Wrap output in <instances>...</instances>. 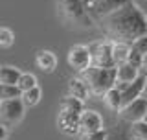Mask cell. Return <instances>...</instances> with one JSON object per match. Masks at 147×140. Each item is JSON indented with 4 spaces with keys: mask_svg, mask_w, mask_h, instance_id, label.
Instances as JSON below:
<instances>
[{
    "mask_svg": "<svg viewBox=\"0 0 147 140\" xmlns=\"http://www.w3.org/2000/svg\"><path fill=\"white\" fill-rule=\"evenodd\" d=\"M61 109L74 111V113H83V101L74 98V96H66L61 100Z\"/></svg>",
    "mask_w": 147,
    "mask_h": 140,
    "instance_id": "obj_21",
    "label": "cell"
},
{
    "mask_svg": "<svg viewBox=\"0 0 147 140\" xmlns=\"http://www.w3.org/2000/svg\"><path fill=\"white\" fill-rule=\"evenodd\" d=\"M140 76V70L136 67H132L131 63H123L116 67V81H123V83H131Z\"/></svg>",
    "mask_w": 147,
    "mask_h": 140,
    "instance_id": "obj_14",
    "label": "cell"
},
{
    "mask_svg": "<svg viewBox=\"0 0 147 140\" xmlns=\"http://www.w3.org/2000/svg\"><path fill=\"white\" fill-rule=\"evenodd\" d=\"M79 116L81 113H74V111L61 109L57 116V125L64 135H77L79 133Z\"/></svg>",
    "mask_w": 147,
    "mask_h": 140,
    "instance_id": "obj_9",
    "label": "cell"
},
{
    "mask_svg": "<svg viewBox=\"0 0 147 140\" xmlns=\"http://www.w3.org/2000/svg\"><path fill=\"white\" fill-rule=\"evenodd\" d=\"M40 88L39 87H33V88H28V90H24L20 94V100L22 103H24V107H33L40 101Z\"/></svg>",
    "mask_w": 147,
    "mask_h": 140,
    "instance_id": "obj_19",
    "label": "cell"
},
{
    "mask_svg": "<svg viewBox=\"0 0 147 140\" xmlns=\"http://www.w3.org/2000/svg\"><path fill=\"white\" fill-rule=\"evenodd\" d=\"M6 135H7V129L4 127L2 124H0V140H4V138H6Z\"/></svg>",
    "mask_w": 147,
    "mask_h": 140,
    "instance_id": "obj_29",
    "label": "cell"
},
{
    "mask_svg": "<svg viewBox=\"0 0 147 140\" xmlns=\"http://www.w3.org/2000/svg\"><path fill=\"white\" fill-rule=\"evenodd\" d=\"M131 135L134 140H144L147 138V124L144 120H138V122L131 124Z\"/></svg>",
    "mask_w": 147,
    "mask_h": 140,
    "instance_id": "obj_22",
    "label": "cell"
},
{
    "mask_svg": "<svg viewBox=\"0 0 147 140\" xmlns=\"http://www.w3.org/2000/svg\"><path fill=\"white\" fill-rule=\"evenodd\" d=\"M22 90L18 85H7V83H0V101L2 100H13V98H20Z\"/></svg>",
    "mask_w": 147,
    "mask_h": 140,
    "instance_id": "obj_20",
    "label": "cell"
},
{
    "mask_svg": "<svg viewBox=\"0 0 147 140\" xmlns=\"http://www.w3.org/2000/svg\"><path fill=\"white\" fill-rule=\"evenodd\" d=\"M103 101L110 111H116L118 113V111L121 109V92H119L116 87L109 88V90L103 94Z\"/></svg>",
    "mask_w": 147,
    "mask_h": 140,
    "instance_id": "obj_17",
    "label": "cell"
},
{
    "mask_svg": "<svg viewBox=\"0 0 147 140\" xmlns=\"http://www.w3.org/2000/svg\"><path fill=\"white\" fill-rule=\"evenodd\" d=\"M131 48L136 50V52L142 54V55L147 54V33H145V35H140L138 39L132 41V43H131Z\"/></svg>",
    "mask_w": 147,
    "mask_h": 140,
    "instance_id": "obj_25",
    "label": "cell"
},
{
    "mask_svg": "<svg viewBox=\"0 0 147 140\" xmlns=\"http://www.w3.org/2000/svg\"><path fill=\"white\" fill-rule=\"evenodd\" d=\"M17 85H18V88H20L22 92H24V90H28V88L37 87V77L33 76V74H30V72H24V74H20Z\"/></svg>",
    "mask_w": 147,
    "mask_h": 140,
    "instance_id": "obj_23",
    "label": "cell"
},
{
    "mask_svg": "<svg viewBox=\"0 0 147 140\" xmlns=\"http://www.w3.org/2000/svg\"><path fill=\"white\" fill-rule=\"evenodd\" d=\"M118 113L121 116V120H125L129 124L138 122V120H144V116L147 113V98L140 96V98H136V100L129 101V103L123 105Z\"/></svg>",
    "mask_w": 147,
    "mask_h": 140,
    "instance_id": "obj_7",
    "label": "cell"
},
{
    "mask_svg": "<svg viewBox=\"0 0 147 140\" xmlns=\"http://www.w3.org/2000/svg\"><path fill=\"white\" fill-rule=\"evenodd\" d=\"M68 65H70L76 72H85L86 68H90L92 59H90L88 46H83V44L72 46L70 52H68Z\"/></svg>",
    "mask_w": 147,
    "mask_h": 140,
    "instance_id": "obj_8",
    "label": "cell"
},
{
    "mask_svg": "<svg viewBox=\"0 0 147 140\" xmlns=\"http://www.w3.org/2000/svg\"><path fill=\"white\" fill-rule=\"evenodd\" d=\"M103 129V118L96 111H83L79 116V133H92Z\"/></svg>",
    "mask_w": 147,
    "mask_h": 140,
    "instance_id": "obj_10",
    "label": "cell"
},
{
    "mask_svg": "<svg viewBox=\"0 0 147 140\" xmlns=\"http://www.w3.org/2000/svg\"><path fill=\"white\" fill-rule=\"evenodd\" d=\"M107 140H134V138L131 135V127H127L125 120H121L110 131H107Z\"/></svg>",
    "mask_w": 147,
    "mask_h": 140,
    "instance_id": "obj_16",
    "label": "cell"
},
{
    "mask_svg": "<svg viewBox=\"0 0 147 140\" xmlns=\"http://www.w3.org/2000/svg\"><path fill=\"white\" fill-rule=\"evenodd\" d=\"M144 140H147V138H144Z\"/></svg>",
    "mask_w": 147,
    "mask_h": 140,
    "instance_id": "obj_33",
    "label": "cell"
},
{
    "mask_svg": "<svg viewBox=\"0 0 147 140\" xmlns=\"http://www.w3.org/2000/svg\"><path fill=\"white\" fill-rule=\"evenodd\" d=\"M20 70L15 67H0V83H7V85H17L18 77H20Z\"/></svg>",
    "mask_w": 147,
    "mask_h": 140,
    "instance_id": "obj_18",
    "label": "cell"
},
{
    "mask_svg": "<svg viewBox=\"0 0 147 140\" xmlns=\"http://www.w3.org/2000/svg\"><path fill=\"white\" fill-rule=\"evenodd\" d=\"M144 85H145V76H138L134 81L129 83V85L121 90V107L144 94Z\"/></svg>",
    "mask_w": 147,
    "mask_h": 140,
    "instance_id": "obj_11",
    "label": "cell"
},
{
    "mask_svg": "<svg viewBox=\"0 0 147 140\" xmlns=\"http://www.w3.org/2000/svg\"><path fill=\"white\" fill-rule=\"evenodd\" d=\"M129 52H131V44L129 43H119V41H112V57L114 65H123L129 59Z\"/></svg>",
    "mask_w": 147,
    "mask_h": 140,
    "instance_id": "obj_15",
    "label": "cell"
},
{
    "mask_svg": "<svg viewBox=\"0 0 147 140\" xmlns=\"http://www.w3.org/2000/svg\"><path fill=\"white\" fill-rule=\"evenodd\" d=\"M142 57L144 55L142 54H138L136 50H132L131 48V52H129V59H127V63H131L132 67H136V68H140V63H142Z\"/></svg>",
    "mask_w": 147,
    "mask_h": 140,
    "instance_id": "obj_27",
    "label": "cell"
},
{
    "mask_svg": "<svg viewBox=\"0 0 147 140\" xmlns=\"http://www.w3.org/2000/svg\"><path fill=\"white\" fill-rule=\"evenodd\" d=\"M101 28L110 41L131 44L140 35L147 33V15L131 0L101 18Z\"/></svg>",
    "mask_w": 147,
    "mask_h": 140,
    "instance_id": "obj_1",
    "label": "cell"
},
{
    "mask_svg": "<svg viewBox=\"0 0 147 140\" xmlns=\"http://www.w3.org/2000/svg\"><path fill=\"white\" fill-rule=\"evenodd\" d=\"M83 74H85V81L90 87V92L92 94H98V96H103L116 83V67L105 68V67H94V65H90V68H86Z\"/></svg>",
    "mask_w": 147,
    "mask_h": 140,
    "instance_id": "obj_2",
    "label": "cell"
},
{
    "mask_svg": "<svg viewBox=\"0 0 147 140\" xmlns=\"http://www.w3.org/2000/svg\"><path fill=\"white\" fill-rule=\"evenodd\" d=\"M90 52V59L94 67H116L114 65V57H112V43L110 41H103V43H94L88 46Z\"/></svg>",
    "mask_w": 147,
    "mask_h": 140,
    "instance_id": "obj_6",
    "label": "cell"
},
{
    "mask_svg": "<svg viewBox=\"0 0 147 140\" xmlns=\"http://www.w3.org/2000/svg\"><path fill=\"white\" fill-rule=\"evenodd\" d=\"M57 9L68 22H74L79 26L92 24V17L88 15L83 0H57Z\"/></svg>",
    "mask_w": 147,
    "mask_h": 140,
    "instance_id": "obj_3",
    "label": "cell"
},
{
    "mask_svg": "<svg viewBox=\"0 0 147 140\" xmlns=\"http://www.w3.org/2000/svg\"><path fill=\"white\" fill-rule=\"evenodd\" d=\"M35 63L37 67L44 72H53L55 67H57V57H55L53 52L50 50H39L37 52V57H35Z\"/></svg>",
    "mask_w": 147,
    "mask_h": 140,
    "instance_id": "obj_13",
    "label": "cell"
},
{
    "mask_svg": "<svg viewBox=\"0 0 147 140\" xmlns=\"http://www.w3.org/2000/svg\"><path fill=\"white\" fill-rule=\"evenodd\" d=\"M144 122H145V124H147V113H145V116H144Z\"/></svg>",
    "mask_w": 147,
    "mask_h": 140,
    "instance_id": "obj_32",
    "label": "cell"
},
{
    "mask_svg": "<svg viewBox=\"0 0 147 140\" xmlns=\"http://www.w3.org/2000/svg\"><path fill=\"white\" fill-rule=\"evenodd\" d=\"M68 96H74V98H77V100H81V101L88 100V96H90L88 83H86L85 79L72 77L70 81H68Z\"/></svg>",
    "mask_w": 147,
    "mask_h": 140,
    "instance_id": "obj_12",
    "label": "cell"
},
{
    "mask_svg": "<svg viewBox=\"0 0 147 140\" xmlns=\"http://www.w3.org/2000/svg\"><path fill=\"white\" fill-rule=\"evenodd\" d=\"M127 2H131V0H83L88 15L98 20H101L103 17H107L109 13H112L114 9L121 7Z\"/></svg>",
    "mask_w": 147,
    "mask_h": 140,
    "instance_id": "obj_5",
    "label": "cell"
},
{
    "mask_svg": "<svg viewBox=\"0 0 147 140\" xmlns=\"http://www.w3.org/2000/svg\"><path fill=\"white\" fill-rule=\"evenodd\" d=\"M24 116V103L20 98H13V100H2L0 101V124L6 129H11L17 125Z\"/></svg>",
    "mask_w": 147,
    "mask_h": 140,
    "instance_id": "obj_4",
    "label": "cell"
},
{
    "mask_svg": "<svg viewBox=\"0 0 147 140\" xmlns=\"http://www.w3.org/2000/svg\"><path fill=\"white\" fill-rule=\"evenodd\" d=\"M15 41V35L9 28H0V48H9Z\"/></svg>",
    "mask_w": 147,
    "mask_h": 140,
    "instance_id": "obj_24",
    "label": "cell"
},
{
    "mask_svg": "<svg viewBox=\"0 0 147 140\" xmlns=\"http://www.w3.org/2000/svg\"><path fill=\"white\" fill-rule=\"evenodd\" d=\"M138 6H140V9H142V11H144L145 15H147V0H142V2L138 4Z\"/></svg>",
    "mask_w": 147,
    "mask_h": 140,
    "instance_id": "obj_30",
    "label": "cell"
},
{
    "mask_svg": "<svg viewBox=\"0 0 147 140\" xmlns=\"http://www.w3.org/2000/svg\"><path fill=\"white\" fill-rule=\"evenodd\" d=\"M144 98H147V77H145V85H144V94H142Z\"/></svg>",
    "mask_w": 147,
    "mask_h": 140,
    "instance_id": "obj_31",
    "label": "cell"
},
{
    "mask_svg": "<svg viewBox=\"0 0 147 140\" xmlns=\"http://www.w3.org/2000/svg\"><path fill=\"white\" fill-rule=\"evenodd\" d=\"M140 76H145L147 77V54H144V57H142V63H140Z\"/></svg>",
    "mask_w": 147,
    "mask_h": 140,
    "instance_id": "obj_28",
    "label": "cell"
},
{
    "mask_svg": "<svg viewBox=\"0 0 147 140\" xmlns=\"http://www.w3.org/2000/svg\"><path fill=\"white\" fill-rule=\"evenodd\" d=\"M81 140H107V129H98L92 133H83Z\"/></svg>",
    "mask_w": 147,
    "mask_h": 140,
    "instance_id": "obj_26",
    "label": "cell"
}]
</instances>
